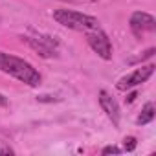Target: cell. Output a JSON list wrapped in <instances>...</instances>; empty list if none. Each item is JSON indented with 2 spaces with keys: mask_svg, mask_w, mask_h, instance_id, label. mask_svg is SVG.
I'll list each match as a JSON object with an SVG mask.
<instances>
[{
  "mask_svg": "<svg viewBox=\"0 0 156 156\" xmlns=\"http://www.w3.org/2000/svg\"><path fill=\"white\" fill-rule=\"evenodd\" d=\"M0 70L4 73H9L11 77H15V79H19L20 83L28 87H39L42 81L41 73L28 61L15 57L11 53H6V51H0Z\"/></svg>",
  "mask_w": 156,
  "mask_h": 156,
  "instance_id": "cell-1",
  "label": "cell"
},
{
  "mask_svg": "<svg viewBox=\"0 0 156 156\" xmlns=\"http://www.w3.org/2000/svg\"><path fill=\"white\" fill-rule=\"evenodd\" d=\"M53 19L70 30H77V31H90V30H98L99 28V20L96 17L79 13V11H72V9H57L53 11Z\"/></svg>",
  "mask_w": 156,
  "mask_h": 156,
  "instance_id": "cell-2",
  "label": "cell"
},
{
  "mask_svg": "<svg viewBox=\"0 0 156 156\" xmlns=\"http://www.w3.org/2000/svg\"><path fill=\"white\" fill-rule=\"evenodd\" d=\"M87 33V41L90 44V48L105 61L112 59V44H110V39L107 37L105 31H101L99 28L98 30H90V31H85Z\"/></svg>",
  "mask_w": 156,
  "mask_h": 156,
  "instance_id": "cell-3",
  "label": "cell"
},
{
  "mask_svg": "<svg viewBox=\"0 0 156 156\" xmlns=\"http://www.w3.org/2000/svg\"><path fill=\"white\" fill-rule=\"evenodd\" d=\"M154 64H149V66H143V68H138V70H134L132 73H129V75H125V77H121V79L118 81V90H127V88H134V87H138V85H141V83H145L149 77L154 73Z\"/></svg>",
  "mask_w": 156,
  "mask_h": 156,
  "instance_id": "cell-4",
  "label": "cell"
},
{
  "mask_svg": "<svg viewBox=\"0 0 156 156\" xmlns=\"http://www.w3.org/2000/svg\"><path fill=\"white\" fill-rule=\"evenodd\" d=\"M20 39H22V42H26L31 50H35L44 59H50V57H55L57 55V51H55L57 42L51 41L50 37H24L22 35Z\"/></svg>",
  "mask_w": 156,
  "mask_h": 156,
  "instance_id": "cell-5",
  "label": "cell"
},
{
  "mask_svg": "<svg viewBox=\"0 0 156 156\" xmlns=\"http://www.w3.org/2000/svg\"><path fill=\"white\" fill-rule=\"evenodd\" d=\"M130 28L136 35H141L145 31H154L156 30V20L152 15L145 13V11H136L130 17Z\"/></svg>",
  "mask_w": 156,
  "mask_h": 156,
  "instance_id": "cell-6",
  "label": "cell"
},
{
  "mask_svg": "<svg viewBox=\"0 0 156 156\" xmlns=\"http://www.w3.org/2000/svg\"><path fill=\"white\" fill-rule=\"evenodd\" d=\"M99 105H101V108L107 112V116L112 119V123H114V125H119L121 112H119V107H118L116 99H114L108 92H105V90L99 92Z\"/></svg>",
  "mask_w": 156,
  "mask_h": 156,
  "instance_id": "cell-7",
  "label": "cell"
},
{
  "mask_svg": "<svg viewBox=\"0 0 156 156\" xmlns=\"http://www.w3.org/2000/svg\"><path fill=\"white\" fill-rule=\"evenodd\" d=\"M152 119H154V105H152V103H147V105L143 107L141 114L138 116V123H140V125H147V123H151Z\"/></svg>",
  "mask_w": 156,
  "mask_h": 156,
  "instance_id": "cell-8",
  "label": "cell"
},
{
  "mask_svg": "<svg viewBox=\"0 0 156 156\" xmlns=\"http://www.w3.org/2000/svg\"><path fill=\"white\" fill-rule=\"evenodd\" d=\"M154 53H156V50H154V48H149V50H147V51H143L138 59H132V61H130V64H134V62H141V61H145V59H151Z\"/></svg>",
  "mask_w": 156,
  "mask_h": 156,
  "instance_id": "cell-9",
  "label": "cell"
},
{
  "mask_svg": "<svg viewBox=\"0 0 156 156\" xmlns=\"http://www.w3.org/2000/svg\"><path fill=\"white\" fill-rule=\"evenodd\" d=\"M123 149H125V151H129V152H130V151H134V149H136V138H134V136L125 138V140H123Z\"/></svg>",
  "mask_w": 156,
  "mask_h": 156,
  "instance_id": "cell-10",
  "label": "cell"
},
{
  "mask_svg": "<svg viewBox=\"0 0 156 156\" xmlns=\"http://www.w3.org/2000/svg\"><path fill=\"white\" fill-rule=\"evenodd\" d=\"M119 152H121V149H118L114 145H108V147L103 149V154H119Z\"/></svg>",
  "mask_w": 156,
  "mask_h": 156,
  "instance_id": "cell-11",
  "label": "cell"
},
{
  "mask_svg": "<svg viewBox=\"0 0 156 156\" xmlns=\"http://www.w3.org/2000/svg\"><path fill=\"white\" fill-rule=\"evenodd\" d=\"M37 99H39V101H46V103H51V101H59V98H55V96H39Z\"/></svg>",
  "mask_w": 156,
  "mask_h": 156,
  "instance_id": "cell-12",
  "label": "cell"
},
{
  "mask_svg": "<svg viewBox=\"0 0 156 156\" xmlns=\"http://www.w3.org/2000/svg\"><path fill=\"white\" fill-rule=\"evenodd\" d=\"M0 154H13V149H11V147H4V145H0Z\"/></svg>",
  "mask_w": 156,
  "mask_h": 156,
  "instance_id": "cell-13",
  "label": "cell"
},
{
  "mask_svg": "<svg viewBox=\"0 0 156 156\" xmlns=\"http://www.w3.org/2000/svg\"><path fill=\"white\" fill-rule=\"evenodd\" d=\"M136 98H138V94H136V92H130V94H129V96L125 98V101H127V103H132V101H134Z\"/></svg>",
  "mask_w": 156,
  "mask_h": 156,
  "instance_id": "cell-14",
  "label": "cell"
},
{
  "mask_svg": "<svg viewBox=\"0 0 156 156\" xmlns=\"http://www.w3.org/2000/svg\"><path fill=\"white\" fill-rule=\"evenodd\" d=\"M6 105H8V99H6L2 94H0V107H6Z\"/></svg>",
  "mask_w": 156,
  "mask_h": 156,
  "instance_id": "cell-15",
  "label": "cell"
}]
</instances>
